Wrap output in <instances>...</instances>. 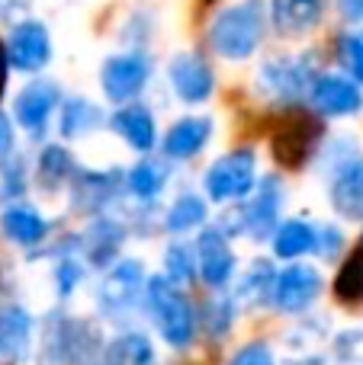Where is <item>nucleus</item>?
<instances>
[{
    "label": "nucleus",
    "mask_w": 363,
    "mask_h": 365,
    "mask_svg": "<svg viewBox=\"0 0 363 365\" xmlns=\"http://www.w3.org/2000/svg\"><path fill=\"white\" fill-rule=\"evenodd\" d=\"M270 29L267 4L261 0H235L216 10V16L206 23V48L222 61L242 64L261 51Z\"/></svg>",
    "instance_id": "nucleus-1"
},
{
    "label": "nucleus",
    "mask_w": 363,
    "mask_h": 365,
    "mask_svg": "<svg viewBox=\"0 0 363 365\" xmlns=\"http://www.w3.org/2000/svg\"><path fill=\"white\" fill-rule=\"evenodd\" d=\"M141 311H145L151 330L158 340L171 349H190L199 336V308L190 302L180 285H174L164 272L148 276L145 298H141Z\"/></svg>",
    "instance_id": "nucleus-2"
},
{
    "label": "nucleus",
    "mask_w": 363,
    "mask_h": 365,
    "mask_svg": "<svg viewBox=\"0 0 363 365\" xmlns=\"http://www.w3.org/2000/svg\"><path fill=\"white\" fill-rule=\"evenodd\" d=\"M322 158V177L332 212L341 221H363V148L351 135L328 141Z\"/></svg>",
    "instance_id": "nucleus-3"
},
{
    "label": "nucleus",
    "mask_w": 363,
    "mask_h": 365,
    "mask_svg": "<svg viewBox=\"0 0 363 365\" xmlns=\"http://www.w3.org/2000/svg\"><path fill=\"white\" fill-rule=\"evenodd\" d=\"M39 365H90L103 356V336L84 317L68 314L64 308H55L42 321L39 330Z\"/></svg>",
    "instance_id": "nucleus-4"
},
{
    "label": "nucleus",
    "mask_w": 363,
    "mask_h": 365,
    "mask_svg": "<svg viewBox=\"0 0 363 365\" xmlns=\"http://www.w3.org/2000/svg\"><path fill=\"white\" fill-rule=\"evenodd\" d=\"M319 77V64L309 58V51H296V55H274L264 58L261 68L254 74V90L264 100L277 103V106H302L309 100L312 81Z\"/></svg>",
    "instance_id": "nucleus-5"
},
{
    "label": "nucleus",
    "mask_w": 363,
    "mask_h": 365,
    "mask_svg": "<svg viewBox=\"0 0 363 365\" xmlns=\"http://www.w3.org/2000/svg\"><path fill=\"white\" fill-rule=\"evenodd\" d=\"M257 180V151L254 148H232L219 154L209 167L203 170V192L216 205H242L254 192Z\"/></svg>",
    "instance_id": "nucleus-6"
},
{
    "label": "nucleus",
    "mask_w": 363,
    "mask_h": 365,
    "mask_svg": "<svg viewBox=\"0 0 363 365\" xmlns=\"http://www.w3.org/2000/svg\"><path fill=\"white\" fill-rule=\"evenodd\" d=\"M322 138H325L322 115L312 113L309 106H289V109H283L280 125L270 135V151H274V160L280 167L302 170L319 154Z\"/></svg>",
    "instance_id": "nucleus-7"
},
{
    "label": "nucleus",
    "mask_w": 363,
    "mask_h": 365,
    "mask_svg": "<svg viewBox=\"0 0 363 365\" xmlns=\"http://www.w3.org/2000/svg\"><path fill=\"white\" fill-rule=\"evenodd\" d=\"M148 285V269L139 257H122L109 269H103V279L96 285V311L100 317L113 324H126L132 311L141 308Z\"/></svg>",
    "instance_id": "nucleus-8"
},
{
    "label": "nucleus",
    "mask_w": 363,
    "mask_h": 365,
    "mask_svg": "<svg viewBox=\"0 0 363 365\" xmlns=\"http://www.w3.org/2000/svg\"><path fill=\"white\" fill-rule=\"evenodd\" d=\"M154 77V61L148 58L145 48H122L113 51L100 61L96 71V83L106 103L113 106H126V103H139L141 93L148 90Z\"/></svg>",
    "instance_id": "nucleus-9"
},
{
    "label": "nucleus",
    "mask_w": 363,
    "mask_h": 365,
    "mask_svg": "<svg viewBox=\"0 0 363 365\" xmlns=\"http://www.w3.org/2000/svg\"><path fill=\"white\" fill-rule=\"evenodd\" d=\"M283 202H287V186L277 173L257 180L254 192L235 208L232 227L225 231L232 237H251V240H270L283 221Z\"/></svg>",
    "instance_id": "nucleus-10"
},
{
    "label": "nucleus",
    "mask_w": 363,
    "mask_h": 365,
    "mask_svg": "<svg viewBox=\"0 0 363 365\" xmlns=\"http://www.w3.org/2000/svg\"><path fill=\"white\" fill-rule=\"evenodd\" d=\"M64 103V90L55 77H45V74H36L16 90L13 96V122H16L19 132H26L29 138H45L49 132L51 119H58V109Z\"/></svg>",
    "instance_id": "nucleus-11"
},
{
    "label": "nucleus",
    "mask_w": 363,
    "mask_h": 365,
    "mask_svg": "<svg viewBox=\"0 0 363 365\" xmlns=\"http://www.w3.org/2000/svg\"><path fill=\"white\" fill-rule=\"evenodd\" d=\"M126 195V170L122 167H77L68 186V208L81 218H96L113 208V202Z\"/></svg>",
    "instance_id": "nucleus-12"
},
{
    "label": "nucleus",
    "mask_w": 363,
    "mask_h": 365,
    "mask_svg": "<svg viewBox=\"0 0 363 365\" xmlns=\"http://www.w3.org/2000/svg\"><path fill=\"white\" fill-rule=\"evenodd\" d=\"M325 292V276L315 263H283L274 282V298H270V311L283 317H302L312 314L315 302Z\"/></svg>",
    "instance_id": "nucleus-13"
},
{
    "label": "nucleus",
    "mask_w": 363,
    "mask_h": 365,
    "mask_svg": "<svg viewBox=\"0 0 363 365\" xmlns=\"http://www.w3.org/2000/svg\"><path fill=\"white\" fill-rule=\"evenodd\" d=\"M193 247H197L199 282L209 292H225L235 282V272H238V253L232 247V234L219 221H209L203 231H197Z\"/></svg>",
    "instance_id": "nucleus-14"
},
{
    "label": "nucleus",
    "mask_w": 363,
    "mask_h": 365,
    "mask_svg": "<svg viewBox=\"0 0 363 365\" xmlns=\"http://www.w3.org/2000/svg\"><path fill=\"white\" fill-rule=\"evenodd\" d=\"M6 45V58H10V68L19 71V74H42L45 68L51 64L55 58V38H51V29L36 16H26L16 19L10 26L4 38Z\"/></svg>",
    "instance_id": "nucleus-15"
},
{
    "label": "nucleus",
    "mask_w": 363,
    "mask_h": 365,
    "mask_svg": "<svg viewBox=\"0 0 363 365\" xmlns=\"http://www.w3.org/2000/svg\"><path fill=\"white\" fill-rule=\"evenodd\" d=\"M164 74L174 100L190 109L206 106L216 96V71H212L209 58L199 51H174Z\"/></svg>",
    "instance_id": "nucleus-16"
},
{
    "label": "nucleus",
    "mask_w": 363,
    "mask_h": 365,
    "mask_svg": "<svg viewBox=\"0 0 363 365\" xmlns=\"http://www.w3.org/2000/svg\"><path fill=\"white\" fill-rule=\"evenodd\" d=\"M306 106L322 119H354L363 113V87L344 71H319Z\"/></svg>",
    "instance_id": "nucleus-17"
},
{
    "label": "nucleus",
    "mask_w": 363,
    "mask_h": 365,
    "mask_svg": "<svg viewBox=\"0 0 363 365\" xmlns=\"http://www.w3.org/2000/svg\"><path fill=\"white\" fill-rule=\"evenodd\" d=\"M129 240V225H122L116 215H96L87 218L84 231H77V253L94 269H109L116 259H122V247Z\"/></svg>",
    "instance_id": "nucleus-18"
},
{
    "label": "nucleus",
    "mask_w": 363,
    "mask_h": 365,
    "mask_svg": "<svg viewBox=\"0 0 363 365\" xmlns=\"http://www.w3.org/2000/svg\"><path fill=\"white\" fill-rule=\"evenodd\" d=\"M212 135H216V122L209 115H180L167 125V132L161 135V158L171 164H190L209 148Z\"/></svg>",
    "instance_id": "nucleus-19"
},
{
    "label": "nucleus",
    "mask_w": 363,
    "mask_h": 365,
    "mask_svg": "<svg viewBox=\"0 0 363 365\" xmlns=\"http://www.w3.org/2000/svg\"><path fill=\"white\" fill-rule=\"evenodd\" d=\"M106 128L135 154H154V148L161 145L158 119H154V113L141 100L116 106L106 119Z\"/></svg>",
    "instance_id": "nucleus-20"
},
{
    "label": "nucleus",
    "mask_w": 363,
    "mask_h": 365,
    "mask_svg": "<svg viewBox=\"0 0 363 365\" xmlns=\"http://www.w3.org/2000/svg\"><path fill=\"white\" fill-rule=\"evenodd\" d=\"M36 317L19 302H0V365H23L36 343Z\"/></svg>",
    "instance_id": "nucleus-21"
},
{
    "label": "nucleus",
    "mask_w": 363,
    "mask_h": 365,
    "mask_svg": "<svg viewBox=\"0 0 363 365\" xmlns=\"http://www.w3.org/2000/svg\"><path fill=\"white\" fill-rule=\"evenodd\" d=\"M0 234L23 250H42L51 237V221L29 202H10L0 208Z\"/></svg>",
    "instance_id": "nucleus-22"
},
{
    "label": "nucleus",
    "mask_w": 363,
    "mask_h": 365,
    "mask_svg": "<svg viewBox=\"0 0 363 365\" xmlns=\"http://www.w3.org/2000/svg\"><path fill=\"white\" fill-rule=\"evenodd\" d=\"M328 4L325 0H267L270 29L280 36H309L322 26Z\"/></svg>",
    "instance_id": "nucleus-23"
},
{
    "label": "nucleus",
    "mask_w": 363,
    "mask_h": 365,
    "mask_svg": "<svg viewBox=\"0 0 363 365\" xmlns=\"http://www.w3.org/2000/svg\"><path fill=\"white\" fill-rule=\"evenodd\" d=\"M267 244H270L274 259H280V263H299V259H306V257H315V247H319V221L302 218V215L283 218Z\"/></svg>",
    "instance_id": "nucleus-24"
},
{
    "label": "nucleus",
    "mask_w": 363,
    "mask_h": 365,
    "mask_svg": "<svg viewBox=\"0 0 363 365\" xmlns=\"http://www.w3.org/2000/svg\"><path fill=\"white\" fill-rule=\"evenodd\" d=\"M167 182H171V160L141 154L126 170V195L139 208H148L167 192Z\"/></svg>",
    "instance_id": "nucleus-25"
},
{
    "label": "nucleus",
    "mask_w": 363,
    "mask_h": 365,
    "mask_svg": "<svg viewBox=\"0 0 363 365\" xmlns=\"http://www.w3.org/2000/svg\"><path fill=\"white\" fill-rule=\"evenodd\" d=\"M109 113L100 106L96 100L90 96L77 93V96H64L61 109H58V135L61 141H84V138H94L103 125H106Z\"/></svg>",
    "instance_id": "nucleus-26"
},
{
    "label": "nucleus",
    "mask_w": 363,
    "mask_h": 365,
    "mask_svg": "<svg viewBox=\"0 0 363 365\" xmlns=\"http://www.w3.org/2000/svg\"><path fill=\"white\" fill-rule=\"evenodd\" d=\"M206 225H209V199L206 192H193V189L174 195V202L161 215V227L167 237H187V234L203 231Z\"/></svg>",
    "instance_id": "nucleus-27"
},
{
    "label": "nucleus",
    "mask_w": 363,
    "mask_h": 365,
    "mask_svg": "<svg viewBox=\"0 0 363 365\" xmlns=\"http://www.w3.org/2000/svg\"><path fill=\"white\" fill-rule=\"evenodd\" d=\"M77 158L71 154V148L64 145V141H51V145H42V151H39L36 158V182L42 192L55 195V192H68L71 180H74L77 173Z\"/></svg>",
    "instance_id": "nucleus-28"
},
{
    "label": "nucleus",
    "mask_w": 363,
    "mask_h": 365,
    "mask_svg": "<svg viewBox=\"0 0 363 365\" xmlns=\"http://www.w3.org/2000/svg\"><path fill=\"white\" fill-rule=\"evenodd\" d=\"M106 365H158V349L145 330L122 327L116 336H109L103 346Z\"/></svg>",
    "instance_id": "nucleus-29"
},
{
    "label": "nucleus",
    "mask_w": 363,
    "mask_h": 365,
    "mask_svg": "<svg viewBox=\"0 0 363 365\" xmlns=\"http://www.w3.org/2000/svg\"><path fill=\"white\" fill-rule=\"evenodd\" d=\"M277 266L267 257L251 259V266L238 276L235 292L238 304H248V308H270V298H274V282H277Z\"/></svg>",
    "instance_id": "nucleus-30"
},
{
    "label": "nucleus",
    "mask_w": 363,
    "mask_h": 365,
    "mask_svg": "<svg viewBox=\"0 0 363 365\" xmlns=\"http://www.w3.org/2000/svg\"><path fill=\"white\" fill-rule=\"evenodd\" d=\"M238 321V298L232 292H212L199 308V334L212 343H222Z\"/></svg>",
    "instance_id": "nucleus-31"
},
{
    "label": "nucleus",
    "mask_w": 363,
    "mask_h": 365,
    "mask_svg": "<svg viewBox=\"0 0 363 365\" xmlns=\"http://www.w3.org/2000/svg\"><path fill=\"white\" fill-rule=\"evenodd\" d=\"M332 292L344 308H354V304L363 302V237L341 257Z\"/></svg>",
    "instance_id": "nucleus-32"
},
{
    "label": "nucleus",
    "mask_w": 363,
    "mask_h": 365,
    "mask_svg": "<svg viewBox=\"0 0 363 365\" xmlns=\"http://www.w3.org/2000/svg\"><path fill=\"white\" fill-rule=\"evenodd\" d=\"M164 272L174 285L187 289L199 279V266H197V247L190 244L187 237H171L164 247Z\"/></svg>",
    "instance_id": "nucleus-33"
},
{
    "label": "nucleus",
    "mask_w": 363,
    "mask_h": 365,
    "mask_svg": "<svg viewBox=\"0 0 363 365\" xmlns=\"http://www.w3.org/2000/svg\"><path fill=\"white\" fill-rule=\"evenodd\" d=\"M84 279H87V263L81 259V253H58L55 266H51V285H55V295L61 302L77 295Z\"/></svg>",
    "instance_id": "nucleus-34"
},
{
    "label": "nucleus",
    "mask_w": 363,
    "mask_h": 365,
    "mask_svg": "<svg viewBox=\"0 0 363 365\" xmlns=\"http://www.w3.org/2000/svg\"><path fill=\"white\" fill-rule=\"evenodd\" d=\"M26 189H29V164L19 151H13L0 160V202L4 205L23 202Z\"/></svg>",
    "instance_id": "nucleus-35"
},
{
    "label": "nucleus",
    "mask_w": 363,
    "mask_h": 365,
    "mask_svg": "<svg viewBox=\"0 0 363 365\" xmlns=\"http://www.w3.org/2000/svg\"><path fill=\"white\" fill-rule=\"evenodd\" d=\"M334 55H338L341 71L363 87V26L341 32L338 42H334Z\"/></svg>",
    "instance_id": "nucleus-36"
},
{
    "label": "nucleus",
    "mask_w": 363,
    "mask_h": 365,
    "mask_svg": "<svg viewBox=\"0 0 363 365\" xmlns=\"http://www.w3.org/2000/svg\"><path fill=\"white\" fill-rule=\"evenodd\" d=\"M344 247H347L344 227L334 225V221H319V247H315V257H319L322 263H341Z\"/></svg>",
    "instance_id": "nucleus-37"
},
{
    "label": "nucleus",
    "mask_w": 363,
    "mask_h": 365,
    "mask_svg": "<svg viewBox=\"0 0 363 365\" xmlns=\"http://www.w3.org/2000/svg\"><path fill=\"white\" fill-rule=\"evenodd\" d=\"M225 365H280V359H277L274 343L254 336V340L242 343V346H238L235 353L225 359Z\"/></svg>",
    "instance_id": "nucleus-38"
},
{
    "label": "nucleus",
    "mask_w": 363,
    "mask_h": 365,
    "mask_svg": "<svg viewBox=\"0 0 363 365\" xmlns=\"http://www.w3.org/2000/svg\"><path fill=\"white\" fill-rule=\"evenodd\" d=\"M13 151H16V122H13V115H6L0 109V160Z\"/></svg>",
    "instance_id": "nucleus-39"
},
{
    "label": "nucleus",
    "mask_w": 363,
    "mask_h": 365,
    "mask_svg": "<svg viewBox=\"0 0 363 365\" xmlns=\"http://www.w3.org/2000/svg\"><path fill=\"white\" fill-rule=\"evenodd\" d=\"M341 19H347L351 26H363V0H334Z\"/></svg>",
    "instance_id": "nucleus-40"
},
{
    "label": "nucleus",
    "mask_w": 363,
    "mask_h": 365,
    "mask_svg": "<svg viewBox=\"0 0 363 365\" xmlns=\"http://www.w3.org/2000/svg\"><path fill=\"white\" fill-rule=\"evenodd\" d=\"M26 6H29V0H0V19H13Z\"/></svg>",
    "instance_id": "nucleus-41"
},
{
    "label": "nucleus",
    "mask_w": 363,
    "mask_h": 365,
    "mask_svg": "<svg viewBox=\"0 0 363 365\" xmlns=\"http://www.w3.org/2000/svg\"><path fill=\"white\" fill-rule=\"evenodd\" d=\"M289 365H325L319 359V356H306V359H296V362H289Z\"/></svg>",
    "instance_id": "nucleus-42"
},
{
    "label": "nucleus",
    "mask_w": 363,
    "mask_h": 365,
    "mask_svg": "<svg viewBox=\"0 0 363 365\" xmlns=\"http://www.w3.org/2000/svg\"><path fill=\"white\" fill-rule=\"evenodd\" d=\"M90 365H106V362H103V356H100V359H96V362H90Z\"/></svg>",
    "instance_id": "nucleus-43"
}]
</instances>
